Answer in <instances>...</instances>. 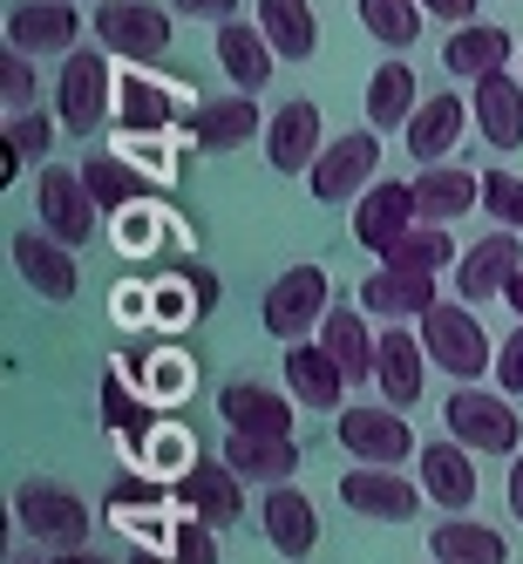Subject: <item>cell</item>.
Returning a JSON list of instances; mask_svg holds the SVG:
<instances>
[{"label":"cell","mask_w":523,"mask_h":564,"mask_svg":"<svg viewBox=\"0 0 523 564\" xmlns=\"http://www.w3.org/2000/svg\"><path fill=\"white\" fill-rule=\"evenodd\" d=\"M422 0H360V28H368L374 34V42L381 48H415V34H422Z\"/></svg>","instance_id":"cell-37"},{"label":"cell","mask_w":523,"mask_h":564,"mask_svg":"<svg viewBox=\"0 0 523 564\" xmlns=\"http://www.w3.org/2000/svg\"><path fill=\"white\" fill-rule=\"evenodd\" d=\"M497 388L503 394H523V319H516V334L497 347Z\"/></svg>","instance_id":"cell-45"},{"label":"cell","mask_w":523,"mask_h":564,"mask_svg":"<svg viewBox=\"0 0 523 564\" xmlns=\"http://www.w3.org/2000/svg\"><path fill=\"white\" fill-rule=\"evenodd\" d=\"M272 62H279V48L265 42V28L252 21H218V68L231 75V89H246V96H259L265 83H272Z\"/></svg>","instance_id":"cell-26"},{"label":"cell","mask_w":523,"mask_h":564,"mask_svg":"<svg viewBox=\"0 0 523 564\" xmlns=\"http://www.w3.org/2000/svg\"><path fill=\"white\" fill-rule=\"evenodd\" d=\"M469 456H476V449H462L456 435H449V442H422V490L449 510V517H469V510H476V490H482V476H476Z\"/></svg>","instance_id":"cell-20"},{"label":"cell","mask_w":523,"mask_h":564,"mask_svg":"<svg viewBox=\"0 0 523 564\" xmlns=\"http://www.w3.org/2000/svg\"><path fill=\"white\" fill-rule=\"evenodd\" d=\"M0 102H8V116L34 109V55H21V48L0 55Z\"/></svg>","instance_id":"cell-43"},{"label":"cell","mask_w":523,"mask_h":564,"mask_svg":"<svg viewBox=\"0 0 523 564\" xmlns=\"http://www.w3.org/2000/svg\"><path fill=\"white\" fill-rule=\"evenodd\" d=\"M171 14L177 8H156V0H102L96 8V48L123 55L130 68H150L171 55Z\"/></svg>","instance_id":"cell-4"},{"label":"cell","mask_w":523,"mask_h":564,"mask_svg":"<svg viewBox=\"0 0 523 564\" xmlns=\"http://www.w3.org/2000/svg\"><path fill=\"white\" fill-rule=\"evenodd\" d=\"M218 415H225V429H246V435H293L299 429V409L265 381H225Z\"/></svg>","instance_id":"cell-21"},{"label":"cell","mask_w":523,"mask_h":564,"mask_svg":"<svg viewBox=\"0 0 523 564\" xmlns=\"http://www.w3.org/2000/svg\"><path fill=\"white\" fill-rule=\"evenodd\" d=\"M319 340H327V354L347 368V381H374V368H381V340L368 334L360 306H334L327 319H319Z\"/></svg>","instance_id":"cell-33"},{"label":"cell","mask_w":523,"mask_h":564,"mask_svg":"<svg viewBox=\"0 0 523 564\" xmlns=\"http://www.w3.org/2000/svg\"><path fill=\"white\" fill-rule=\"evenodd\" d=\"M116 116H123L130 137H164L171 123H184V96H177V83H156V75L130 68L116 83Z\"/></svg>","instance_id":"cell-23"},{"label":"cell","mask_w":523,"mask_h":564,"mask_svg":"<svg viewBox=\"0 0 523 564\" xmlns=\"http://www.w3.org/2000/svg\"><path fill=\"white\" fill-rule=\"evenodd\" d=\"M83 184H89V197L102 205V218H123V212L150 205V177L137 164H123V156H109V150L83 156Z\"/></svg>","instance_id":"cell-32"},{"label":"cell","mask_w":523,"mask_h":564,"mask_svg":"<svg viewBox=\"0 0 523 564\" xmlns=\"http://www.w3.org/2000/svg\"><path fill=\"white\" fill-rule=\"evenodd\" d=\"M381 265H401V272H442V265H456V238H449V225H415L394 252H381Z\"/></svg>","instance_id":"cell-38"},{"label":"cell","mask_w":523,"mask_h":564,"mask_svg":"<svg viewBox=\"0 0 523 564\" xmlns=\"http://www.w3.org/2000/svg\"><path fill=\"white\" fill-rule=\"evenodd\" d=\"M422 347L442 375H456V381H482V375H497V347L490 334H482V319L469 313V300H435L422 313Z\"/></svg>","instance_id":"cell-1"},{"label":"cell","mask_w":523,"mask_h":564,"mask_svg":"<svg viewBox=\"0 0 523 564\" xmlns=\"http://www.w3.org/2000/svg\"><path fill=\"white\" fill-rule=\"evenodd\" d=\"M259 28H265V42L286 62H313L319 55V14L306 8V0H259Z\"/></svg>","instance_id":"cell-34"},{"label":"cell","mask_w":523,"mask_h":564,"mask_svg":"<svg viewBox=\"0 0 523 564\" xmlns=\"http://www.w3.org/2000/svg\"><path fill=\"white\" fill-rule=\"evenodd\" d=\"M516 75H523V55H516Z\"/></svg>","instance_id":"cell-53"},{"label":"cell","mask_w":523,"mask_h":564,"mask_svg":"<svg viewBox=\"0 0 523 564\" xmlns=\"http://www.w3.org/2000/svg\"><path fill=\"white\" fill-rule=\"evenodd\" d=\"M469 109H476V130L490 150H516L523 143V75L497 68V75H482V83H469Z\"/></svg>","instance_id":"cell-22"},{"label":"cell","mask_w":523,"mask_h":564,"mask_svg":"<svg viewBox=\"0 0 523 564\" xmlns=\"http://www.w3.org/2000/svg\"><path fill=\"white\" fill-rule=\"evenodd\" d=\"M177 497H184V510H197L205 523H238L246 517V476H238L225 456H205V463H190L184 476H177Z\"/></svg>","instance_id":"cell-17"},{"label":"cell","mask_w":523,"mask_h":564,"mask_svg":"<svg viewBox=\"0 0 523 564\" xmlns=\"http://www.w3.org/2000/svg\"><path fill=\"white\" fill-rule=\"evenodd\" d=\"M14 517H21V531L34 544H55V551L89 544V503L75 490H62V482H21V490H14Z\"/></svg>","instance_id":"cell-6"},{"label":"cell","mask_w":523,"mask_h":564,"mask_svg":"<svg viewBox=\"0 0 523 564\" xmlns=\"http://www.w3.org/2000/svg\"><path fill=\"white\" fill-rule=\"evenodd\" d=\"M246 482H286L293 469H299V442L293 435H246V429H225V449H218Z\"/></svg>","instance_id":"cell-27"},{"label":"cell","mask_w":523,"mask_h":564,"mask_svg":"<svg viewBox=\"0 0 523 564\" xmlns=\"http://www.w3.org/2000/svg\"><path fill=\"white\" fill-rule=\"evenodd\" d=\"M523 272V231H490L482 246H469L462 259H456V293L476 306V300H497V293H510V279Z\"/></svg>","instance_id":"cell-14"},{"label":"cell","mask_w":523,"mask_h":564,"mask_svg":"<svg viewBox=\"0 0 523 564\" xmlns=\"http://www.w3.org/2000/svg\"><path fill=\"white\" fill-rule=\"evenodd\" d=\"M319 150H327L319 102H286V109H272V123H265V156H272V171H279V177L313 171V164H319Z\"/></svg>","instance_id":"cell-16"},{"label":"cell","mask_w":523,"mask_h":564,"mask_svg":"<svg viewBox=\"0 0 523 564\" xmlns=\"http://www.w3.org/2000/svg\"><path fill=\"white\" fill-rule=\"evenodd\" d=\"M327 313H334V279H327V265H293V272H279L272 286H265V300H259V319H265V334H272L279 347L306 340Z\"/></svg>","instance_id":"cell-3"},{"label":"cell","mask_w":523,"mask_h":564,"mask_svg":"<svg viewBox=\"0 0 523 564\" xmlns=\"http://www.w3.org/2000/svg\"><path fill=\"white\" fill-rule=\"evenodd\" d=\"M102 415H109V435L123 442L130 456H143V442H150V394H130V381L123 375H109L102 381Z\"/></svg>","instance_id":"cell-36"},{"label":"cell","mask_w":523,"mask_h":564,"mask_svg":"<svg viewBox=\"0 0 523 564\" xmlns=\"http://www.w3.org/2000/svg\"><path fill=\"white\" fill-rule=\"evenodd\" d=\"M75 34H83L75 0H21L8 14V48H21V55H68Z\"/></svg>","instance_id":"cell-18"},{"label":"cell","mask_w":523,"mask_h":564,"mask_svg":"<svg viewBox=\"0 0 523 564\" xmlns=\"http://www.w3.org/2000/svg\"><path fill=\"white\" fill-rule=\"evenodd\" d=\"M442 422L462 449L476 456H516V435H523V415H516V394L503 388H476V381H456V394L442 401Z\"/></svg>","instance_id":"cell-2"},{"label":"cell","mask_w":523,"mask_h":564,"mask_svg":"<svg viewBox=\"0 0 523 564\" xmlns=\"http://www.w3.org/2000/svg\"><path fill=\"white\" fill-rule=\"evenodd\" d=\"M415 89H422V83H415V62L388 55V62L368 75V130H381V137H388V130H408V116L422 109Z\"/></svg>","instance_id":"cell-30"},{"label":"cell","mask_w":523,"mask_h":564,"mask_svg":"<svg viewBox=\"0 0 523 564\" xmlns=\"http://www.w3.org/2000/svg\"><path fill=\"white\" fill-rule=\"evenodd\" d=\"M143 381H150V401H177V394L190 388V360H177V354H156L150 368H143Z\"/></svg>","instance_id":"cell-44"},{"label":"cell","mask_w":523,"mask_h":564,"mask_svg":"<svg viewBox=\"0 0 523 564\" xmlns=\"http://www.w3.org/2000/svg\"><path fill=\"white\" fill-rule=\"evenodd\" d=\"M415 225H422V212H415V184L408 177H374L353 197V238L368 252H394Z\"/></svg>","instance_id":"cell-9"},{"label":"cell","mask_w":523,"mask_h":564,"mask_svg":"<svg viewBox=\"0 0 523 564\" xmlns=\"http://www.w3.org/2000/svg\"><path fill=\"white\" fill-rule=\"evenodd\" d=\"M265 123H272V116H259V102H252L246 89H238V96H211V102H190V109H184L190 143H197V150H211V156L246 150L252 137H265Z\"/></svg>","instance_id":"cell-13"},{"label":"cell","mask_w":523,"mask_h":564,"mask_svg":"<svg viewBox=\"0 0 523 564\" xmlns=\"http://www.w3.org/2000/svg\"><path fill=\"white\" fill-rule=\"evenodd\" d=\"M279 368H286V388L299 394V409H319V415L347 409V368L327 354V340H293Z\"/></svg>","instance_id":"cell-15"},{"label":"cell","mask_w":523,"mask_h":564,"mask_svg":"<svg viewBox=\"0 0 523 564\" xmlns=\"http://www.w3.org/2000/svg\"><path fill=\"white\" fill-rule=\"evenodd\" d=\"M184 21H238V0H171Z\"/></svg>","instance_id":"cell-47"},{"label":"cell","mask_w":523,"mask_h":564,"mask_svg":"<svg viewBox=\"0 0 523 564\" xmlns=\"http://www.w3.org/2000/svg\"><path fill=\"white\" fill-rule=\"evenodd\" d=\"M476 109H462V96H428L408 116V156L415 164H449V150L462 143V123Z\"/></svg>","instance_id":"cell-29"},{"label":"cell","mask_w":523,"mask_h":564,"mask_svg":"<svg viewBox=\"0 0 523 564\" xmlns=\"http://www.w3.org/2000/svg\"><path fill=\"white\" fill-rule=\"evenodd\" d=\"M334 435H340V449L353 463H381V469L422 456L415 435H408V422H401V409H340L334 415Z\"/></svg>","instance_id":"cell-11"},{"label":"cell","mask_w":523,"mask_h":564,"mask_svg":"<svg viewBox=\"0 0 523 564\" xmlns=\"http://www.w3.org/2000/svg\"><path fill=\"white\" fill-rule=\"evenodd\" d=\"M428 368H435V360H428L422 340H408V327H388V334H381V368H374V381H381V394H388V409H415Z\"/></svg>","instance_id":"cell-28"},{"label":"cell","mask_w":523,"mask_h":564,"mask_svg":"<svg viewBox=\"0 0 523 564\" xmlns=\"http://www.w3.org/2000/svg\"><path fill=\"white\" fill-rule=\"evenodd\" d=\"M476 205H482V177L476 171H462V164H422V177H415L422 225H456Z\"/></svg>","instance_id":"cell-25"},{"label":"cell","mask_w":523,"mask_h":564,"mask_svg":"<svg viewBox=\"0 0 523 564\" xmlns=\"http://www.w3.org/2000/svg\"><path fill=\"white\" fill-rule=\"evenodd\" d=\"M510 517L523 523V449L510 456Z\"/></svg>","instance_id":"cell-49"},{"label":"cell","mask_w":523,"mask_h":564,"mask_svg":"<svg viewBox=\"0 0 523 564\" xmlns=\"http://www.w3.org/2000/svg\"><path fill=\"white\" fill-rule=\"evenodd\" d=\"M48 137H55V123H48L42 109L8 116V177L21 171V156H48Z\"/></svg>","instance_id":"cell-42"},{"label":"cell","mask_w":523,"mask_h":564,"mask_svg":"<svg viewBox=\"0 0 523 564\" xmlns=\"http://www.w3.org/2000/svg\"><path fill=\"white\" fill-rule=\"evenodd\" d=\"M8 252H14V272H21L42 300L68 306L75 293H83V265H75V246H62L55 231H14Z\"/></svg>","instance_id":"cell-12"},{"label":"cell","mask_w":523,"mask_h":564,"mask_svg":"<svg viewBox=\"0 0 523 564\" xmlns=\"http://www.w3.org/2000/svg\"><path fill=\"white\" fill-rule=\"evenodd\" d=\"M482 212L503 231H523V177L516 171H482Z\"/></svg>","instance_id":"cell-40"},{"label":"cell","mask_w":523,"mask_h":564,"mask_svg":"<svg viewBox=\"0 0 523 564\" xmlns=\"http://www.w3.org/2000/svg\"><path fill=\"white\" fill-rule=\"evenodd\" d=\"M510 55H516V34L490 28V21H469V28H456L449 42H442V68H449L456 83H482V75L510 68Z\"/></svg>","instance_id":"cell-24"},{"label":"cell","mask_w":523,"mask_h":564,"mask_svg":"<svg viewBox=\"0 0 523 564\" xmlns=\"http://www.w3.org/2000/svg\"><path fill=\"white\" fill-rule=\"evenodd\" d=\"M177 279H184V293H190V306H197V313H211V306H218V279H211V265L184 259V265H177Z\"/></svg>","instance_id":"cell-46"},{"label":"cell","mask_w":523,"mask_h":564,"mask_svg":"<svg viewBox=\"0 0 523 564\" xmlns=\"http://www.w3.org/2000/svg\"><path fill=\"white\" fill-rule=\"evenodd\" d=\"M360 306L381 313V319H422L435 306V272H401V265H381L368 286H360Z\"/></svg>","instance_id":"cell-31"},{"label":"cell","mask_w":523,"mask_h":564,"mask_svg":"<svg viewBox=\"0 0 523 564\" xmlns=\"http://www.w3.org/2000/svg\"><path fill=\"white\" fill-rule=\"evenodd\" d=\"M422 8H428L435 21H449V28H469V21H476V0H422Z\"/></svg>","instance_id":"cell-48"},{"label":"cell","mask_w":523,"mask_h":564,"mask_svg":"<svg viewBox=\"0 0 523 564\" xmlns=\"http://www.w3.org/2000/svg\"><path fill=\"white\" fill-rule=\"evenodd\" d=\"M116 109V83H109V48H68L62 55V83H55V116L75 137H96Z\"/></svg>","instance_id":"cell-5"},{"label":"cell","mask_w":523,"mask_h":564,"mask_svg":"<svg viewBox=\"0 0 523 564\" xmlns=\"http://www.w3.org/2000/svg\"><path fill=\"white\" fill-rule=\"evenodd\" d=\"M428 557L435 564H503L510 544L490 531V523H469V517H449L428 531Z\"/></svg>","instance_id":"cell-35"},{"label":"cell","mask_w":523,"mask_h":564,"mask_svg":"<svg viewBox=\"0 0 523 564\" xmlns=\"http://www.w3.org/2000/svg\"><path fill=\"white\" fill-rule=\"evenodd\" d=\"M14 564H62V557H14Z\"/></svg>","instance_id":"cell-52"},{"label":"cell","mask_w":523,"mask_h":564,"mask_svg":"<svg viewBox=\"0 0 523 564\" xmlns=\"http://www.w3.org/2000/svg\"><path fill=\"white\" fill-rule=\"evenodd\" d=\"M34 212H42V231H55L62 246H75V252H83L96 238V225H102V205L89 197L83 171H62V164H48L42 184H34Z\"/></svg>","instance_id":"cell-8"},{"label":"cell","mask_w":523,"mask_h":564,"mask_svg":"<svg viewBox=\"0 0 523 564\" xmlns=\"http://www.w3.org/2000/svg\"><path fill=\"white\" fill-rule=\"evenodd\" d=\"M422 497H428V490H415L401 469H381V463H360V469L340 476V503H347L353 517H368V523H415Z\"/></svg>","instance_id":"cell-10"},{"label":"cell","mask_w":523,"mask_h":564,"mask_svg":"<svg viewBox=\"0 0 523 564\" xmlns=\"http://www.w3.org/2000/svg\"><path fill=\"white\" fill-rule=\"evenodd\" d=\"M171 564H218V523H205L197 510L171 523Z\"/></svg>","instance_id":"cell-41"},{"label":"cell","mask_w":523,"mask_h":564,"mask_svg":"<svg viewBox=\"0 0 523 564\" xmlns=\"http://www.w3.org/2000/svg\"><path fill=\"white\" fill-rule=\"evenodd\" d=\"M62 564H109L102 551H89V544H75V551H62Z\"/></svg>","instance_id":"cell-50"},{"label":"cell","mask_w":523,"mask_h":564,"mask_svg":"<svg viewBox=\"0 0 523 564\" xmlns=\"http://www.w3.org/2000/svg\"><path fill=\"white\" fill-rule=\"evenodd\" d=\"M374 177H381V130H347L340 143L319 150V164L306 171L319 205H347V197H360Z\"/></svg>","instance_id":"cell-7"},{"label":"cell","mask_w":523,"mask_h":564,"mask_svg":"<svg viewBox=\"0 0 523 564\" xmlns=\"http://www.w3.org/2000/svg\"><path fill=\"white\" fill-rule=\"evenodd\" d=\"M137 463H143V469H164V476H184V469L197 463V449H190V442H184V429H177V422H156Z\"/></svg>","instance_id":"cell-39"},{"label":"cell","mask_w":523,"mask_h":564,"mask_svg":"<svg viewBox=\"0 0 523 564\" xmlns=\"http://www.w3.org/2000/svg\"><path fill=\"white\" fill-rule=\"evenodd\" d=\"M503 300H510V313H516V319H523V272H516V279H510V293H503Z\"/></svg>","instance_id":"cell-51"},{"label":"cell","mask_w":523,"mask_h":564,"mask_svg":"<svg viewBox=\"0 0 523 564\" xmlns=\"http://www.w3.org/2000/svg\"><path fill=\"white\" fill-rule=\"evenodd\" d=\"M259 523H265V544L279 557H293V564L313 557V544H319V510H313L306 490H293V482H272V490H265Z\"/></svg>","instance_id":"cell-19"}]
</instances>
